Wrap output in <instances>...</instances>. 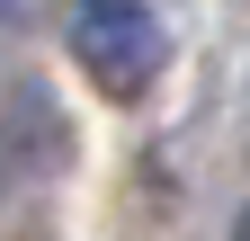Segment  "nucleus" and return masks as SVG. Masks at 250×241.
Instances as JSON below:
<instances>
[{"mask_svg":"<svg viewBox=\"0 0 250 241\" xmlns=\"http://www.w3.org/2000/svg\"><path fill=\"white\" fill-rule=\"evenodd\" d=\"M72 54L81 72L107 89V99H134V89H152V72H161V27H152V9H134V0H81L72 9Z\"/></svg>","mask_w":250,"mask_h":241,"instance_id":"1","label":"nucleus"},{"mask_svg":"<svg viewBox=\"0 0 250 241\" xmlns=\"http://www.w3.org/2000/svg\"><path fill=\"white\" fill-rule=\"evenodd\" d=\"M241 241H250V223H241Z\"/></svg>","mask_w":250,"mask_h":241,"instance_id":"3","label":"nucleus"},{"mask_svg":"<svg viewBox=\"0 0 250 241\" xmlns=\"http://www.w3.org/2000/svg\"><path fill=\"white\" fill-rule=\"evenodd\" d=\"M0 18H9V0H0Z\"/></svg>","mask_w":250,"mask_h":241,"instance_id":"2","label":"nucleus"}]
</instances>
